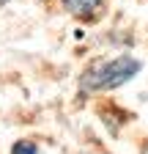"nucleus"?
I'll list each match as a JSON object with an SVG mask.
<instances>
[{
	"label": "nucleus",
	"mask_w": 148,
	"mask_h": 154,
	"mask_svg": "<svg viewBox=\"0 0 148 154\" xmlns=\"http://www.w3.org/2000/svg\"><path fill=\"white\" fill-rule=\"evenodd\" d=\"M140 69H143V63L137 58H129V55L110 58V61H102V63L90 66L80 77V85H82V91H113V88L129 83Z\"/></svg>",
	"instance_id": "1"
},
{
	"label": "nucleus",
	"mask_w": 148,
	"mask_h": 154,
	"mask_svg": "<svg viewBox=\"0 0 148 154\" xmlns=\"http://www.w3.org/2000/svg\"><path fill=\"white\" fill-rule=\"evenodd\" d=\"M63 8L77 19H96L102 11V0H63Z\"/></svg>",
	"instance_id": "2"
},
{
	"label": "nucleus",
	"mask_w": 148,
	"mask_h": 154,
	"mask_svg": "<svg viewBox=\"0 0 148 154\" xmlns=\"http://www.w3.org/2000/svg\"><path fill=\"white\" fill-rule=\"evenodd\" d=\"M11 154H39V151H36V146H33V143L19 140V143H14V146H11Z\"/></svg>",
	"instance_id": "3"
},
{
	"label": "nucleus",
	"mask_w": 148,
	"mask_h": 154,
	"mask_svg": "<svg viewBox=\"0 0 148 154\" xmlns=\"http://www.w3.org/2000/svg\"><path fill=\"white\" fill-rule=\"evenodd\" d=\"M6 3H8V0H0V6H6Z\"/></svg>",
	"instance_id": "4"
}]
</instances>
